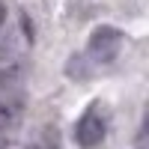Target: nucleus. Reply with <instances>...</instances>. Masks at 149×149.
<instances>
[{"label":"nucleus","instance_id":"obj_8","mask_svg":"<svg viewBox=\"0 0 149 149\" xmlns=\"http://www.w3.org/2000/svg\"><path fill=\"white\" fill-rule=\"evenodd\" d=\"M0 149H9V143H0Z\"/></svg>","mask_w":149,"mask_h":149},{"label":"nucleus","instance_id":"obj_7","mask_svg":"<svg viewBox=\"0 0 149 149\" xmlns=\"http://www.w3.org/2000/svg\"><path fill=\"white\" fill-rule=\"evenodd\" d=\"M27 149H45V146H42V143H33V146H27Z\"/></svg>","mask_w":149,"mask_h":149},{"label":"nucleus","instance_id":"obj_5","mask_svg":"<svg viewBox=\"0 0 149 149\" xmlns=\"http://www.w3.org/2000/svg\"><path fill=\"white\" fill-rule=\"evenodd\" d=\"M66 74L72 81H86L93 74V69L86 66V57H69V63H66Z\"/></svg>","mask_w":149,"mask_h":149},{"label":"nucleus","instance_id":"obj_6","mask_svg":"<svg viewBox=\"0 0 149 149\" xmlns=\"http://www.w3.org/2000/svg\"><path fill=\"white\" fill-rule=\"evenodd\" d=\"M6 24V3H0V27Z\"/></svg>","mask_w":149,"mask_h":149},{"label":"nucleus","instance_id":"obj_2","mask_svg":"<svg viewBox=\"0 0 149 149\" xmlns=\"http://www.w3.org/2000/svg\"><path fill=\"white\" fill-rule=\"evenodd\" d=\"M74 140H78V146L84 149H93L104 140V119L98 113H84L78 119V125H74Z\"/></svg>","mask_w":149,"mask_h":149},{"label":"nucleus","instance_id":"obj_9","mask_svg":"<svg viewBox=\"0 0 149 149\" xmlns=\"http://www.w3.org/2000/svg\"><path fill=\"white\" fill-rule=\"evenodd\" d=\"M137 149H143V146H137Z\"/></svg>","mask_w":149,"mask_h":149},{"label":"nucleus","instance_id":"obj_4","mask_svg":"<svg viewBox=\"0 0 149 149\" xmlns=\"http://www.w3.org/2000/svg\"><path fill=\"white\" fill-rule=\"evenodd\" d=\"M21 116V102H12V98H6V102H0V134H3L6 128H12Z\"/></svg>","mask_w":149,"mask_h":149},{"label":"nucleus","instance_id":"obj_3","mask_svg":"<svg viewBox=\"0 0 149 149\" xmlns=\"http://www.w3.org/2000/svg\"><path fill=\"white\" fill-rule=\"evenodd\" d=\"M21 78H24V66L21 63H3L0 66V93L15 90L21 84Z\"/></svg>","mask_w":149,"mask_h":149},{"label":"nucleus","instance_id":"obj_1","mask_svg":"<svg viewBox=\"0 0 149 149\" xmlns=\"http://www.w3.org/2000/svg\"><path fill=\"white\" fill-rule=\"evenodd\" d=\"M122 42H125L122 30L110 27V24H102V27H95L93 36H90V57L95 63H110V60H116V54L122 51Z\"/></svg>","mask_w":149,"mask_h":149}]
</instances>
